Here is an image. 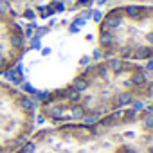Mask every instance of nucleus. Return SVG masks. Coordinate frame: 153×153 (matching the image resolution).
<instances>
[{"instance_id":"obj_9","label":"nucleus","mask_w":153,"mask_h":153,"mask_svg":"<svg viewBox=\"0 0 153 153\" xmlns=\"http://www.w3.org/2000/svg\"><path fill=\"white\" fill-rule=\"evenodd\" d=\"M7 9H9V4L2 0V2H0V13H7Z\"/></svg>"},{"instance_id":"obj_4","label":"nucleus","mask_w":153,"mask_h":153,"mask_svg":"<svg viewBox=\"0 0 153 153\" xmlns=\"http://www.w3.org/2000/svg\"><path fill=\"white\" fill-rule=\"evenodd\" d=\"M87 88V81H83V79H78L74 83V90H78V92H81V90H85Z\"/></svg>"},{"instance_id":"obj_5","label":"nucleus","mask_w":153,"mask_h":153,"mask_svg":"<svg viewBox=\"0 0 153 153\" xmlns=\"http://www.w3.org/2000/svg\"><path fill=\"white\" fill-rule=\"evenodd\" d=\"M22 90L27 92V94H36V90H34V87H33L31 83H24V85H22Z\"/></svg>"},{"instance_id":"obj_3","label":"nucleus","mask_w":153,"mask_h":153,"mask_svg":"<svg viewBox=\"0 0 153 153\" xmlns=\"http://www.w3.org/2000/svg\"><path fill=\"white\" fill-rule=\"evenodd\" d=\"M16 76H18V74L15 72V68H7V70L4 72V78H6L7 81H11V83H13V79L16 78Z\"/></svg>"},{"instance_id":"obj_13","label":"nucleus","mask_w":153,"mask_h":153,"mask_svg":"<svg viewBox=\"0 0 153 153\" xmlns=\"http://www.w3.org/2000/svg\"><path fill=\"white\" fill-rule=\"evenodd\" d=\"M33 31H34V29H33V27L29 25V27L25 29V36H27V38H31V36H33Z\"/></svg>"},{"instance_id":"obj_11","label":"nucleus","mask_w":153,"mask_h":153,"mask_svg":"<svg viewBox=\"0 0 153 153\" xmlns=\"http://www.w3.org/2000/svg\"><path fill=\"white\" fill-rule=\"evenodd\" d=\"M47 33V27H42V29H36V36L34 38H42L43 34Z\"/></svg>"},{"instance_id":"obj_17","label":"nucleus","mask_w":153,"mask_h":153,"mask_svg":"<svg viewBox=\"0 0 153 153\" xmlns=\"http://www.w3.org/2000/svg\"><path fill=\"white\" fill-rule=\"evenodd\" d=\"M0 51H2V45H0Z\"/></svg>"},{"instance_id":"obj_2","label":"nucleus","mask_w":153,"mask_h":153,"mask_svg":"<svg viewBox=\"0 0 153 153\" xmlns=\"http://www.w3.org/2000/svg\"><path fill=\"white\" fill-rule=\"evenodd\" d=\"M20 106H22L24 110H34L36 103H34V101H31L29 97H22V101H20Z\"/></svg>"},{"instance_id":"obj_6","label":"nucleus","mask_w":153,"mask_h":153,"mask_svg":"<svg viewBox=\"0 0 153 153\" xmlns=\"http://www.w3.org/2000/svg\"><path fill=\"white\" fill-rule=\"evenodd\" d=\"M49 114H51L52 117H59V115H61V108H59V106H51V108H49Z\"/></svg>"},{"instance_id":"obj_15","label":"nucleus","mask_w":153,"mask_h":153,"mask_svg":"<svg viewBox=\"0 0 153 153\" xmlns=\"http://www.w3.org/2000/svg\"><path fill=\"white\" fill-rule=\"evenodd\" d=\"M42 54H43V56H47V54H51V49H43V51H42Z\"/></svg>"},{"instance_id":"obj_7","label":"nucleus","mask_w":153,"mask_h":153,"mask_svg":"<svg viewBox=\"0 0 153 153\" xmlns=\"http://www.w3.org/2000/svg\"><path fill=\"white\" fill-rule=\"evenodd\" d=\"M31 49L40 51V49H42V40H40V38H33V42H31Z\"/></svg>"},{"instance_id":"obj_14","label":"nucleus","mask_w":153,"mask_h":153,"mask_svg":"<svg viewBox=\"0 0 153 153\" xmlns=\"http://www.w3.org/2000/svg\"><path fill=\"white\" fill-rule=\"evenodd\" d=\"M78 29H79V25H76V24L70 25V33H78Z\"/></svg>"},{"instance_id":"obj_10","label":"nucleus","mask_w":153,"mask_h":153,"mask_svg":"<svg viewBox=\"0 0 153 153\" xmlns=\"http://www.w3.org/2000/svg\"><path fill=\"white\" fill-rule=\"evenodd\" d=\"M24 16L29 18V20H33V18H34V11H33V9H25V11H24Z\"/></svg>"},{"instance_id":"obj_12","label":"nucleus","mask_w":153,"mask_h":153,"mask_svg":"<svg viewBox=\"0 0 153 153\" xmlns=\"http://www.w3.org/2000/svg\"><path fill=\"white\" fill-rule=\"evenodd\" d=\"M72 115L74 117H81V108H74L72 110Z\"/></svg>"},{"instance_id":"obj_8","label":"nucleus","mask_w":153,"mask_h":153,"mask_svg":"<svg viewBox=\"0 0 153 153\" xmlns=\"http://www.w3.org/2000/svg\"><path fill=\"white\" fill-rule=\"evenodd\" d=\"M67 96H68V99H72V101H76V99H78V97H79V92L72 88V90H70V92H68Z\"/></svg>"},{"instance_id":"obj_1","label":"nucleus","mask_w":153,"mask_h":153,"mask_svg":"<svg viewBox=\"0 0 153 153\" xmlns=\"http://www.w3.org/2000/svg\"><path fill=\"white\" fill-rule=\"evenodd\" d=\"M9 43H11L15 49H20V47L24 45V38H22L20 34H13V36L9 38Z\"/></svg>"},{"instance_id":"obj_16","label":"nucleus","mask_w":153,"mask_h":153,"mask_svg":"<svg viewBox=\"0 0 153 153\" xmlns=\"http://www.w3.org/2000/svg\"><path fill=\"white\" fill-rule=\"evenodd\" d=\"M2 65H4V54L0 52V67H2Z\"/></svg>"}]
</instances>
